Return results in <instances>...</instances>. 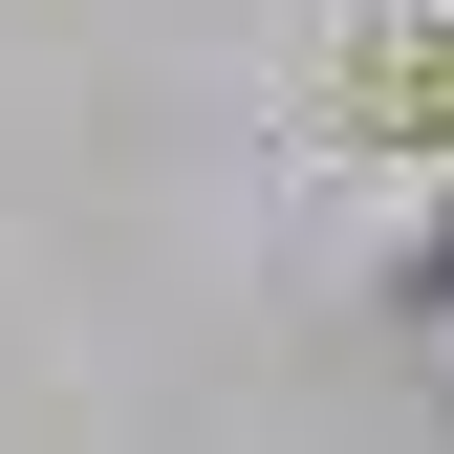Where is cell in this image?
<instances>
[{
    "instance_id": "obj_1",
    "label": "cell",
    "mask_w": 454,
    "mask_h": 454,
    "mask_svg": "<svg viewBox=\"0 0 454 454\" xmlns=\"http://www.w3.org/2000/svg\"><path fill=\"white\" fill-rule=\"evenodd\" d=\"M325 152H454V22L433 0H389V22H347V66H325Z\"/></svg>"
}]
</instances>
